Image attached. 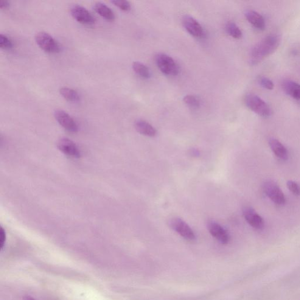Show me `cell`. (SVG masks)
Masks as SVG:
<instances>
[{
    "instance_id": "6da1fadb",
    "label": "cell",
    "mask_w": 300,
    "mask_h": 300,
    "mask_svg": "<svg viewBox=\"0 0 300 300\" xmlns=\"http://www.w3.org/2000/svg\"><path fill=\"white\" fill-rule=\"evenodd\" d=\"M281 38L276 33H271L261 40L252 49L249 56V63L252 65L260 63L278 48Z\"/></svg>"
},
{
    "instance_id": "7a4b0ae2",
    "label": "cell",
    "mask_w": 300,
    "mask_h": 300,
    "mask_svg": "<svg viewBox=\"0 0 300 300\" xmlns=\"http://www.w3.org/2000/svg\"><path fill=\"white\" fill-rule=\"evenodd\" d=\"M245 104L250 110L262 117H270L271 109L262 98L254 94H248L245 97Z\"/></svg>"
},
{
    "instance_id": "3957f363",
    "label": "cell",
    "mask_w": 300,
    "mask_h": 300,
    "mask_svg": "<svg viewBox=\"0 0 300 300\" xmlns=\"http://www.w3.org/2000/svg\"><path fill=\"white\" fill-rule=\"evenodd\" d=\"M35 40L38 46L45 52L54 54L60 51V46L58 42L47 32L36 33Z\"/></svg>"
},
{
    "instance_id": "277c9868",
    "label": "cell",
    "mask_w": 300,
    "mask_h": 300,
    "mask_svg": "<svg viewBox=\"0 0 300 300\" xmlns=\"http://www.w3.org/2000/svg\"><path fill=\"white\" fill-rule=\"evenodd\" d=\"M157 65L164 74L168 76L177 75L179 67L173 59L166 54H159L156 56Z\"/></svg>"
},
{
    "instance_id": "5b68a950",
    "label": "cell",
    "mask_w": 300,
    "mask_h": 300,
    "mask_svg": "<svg viewBox=\"0 0 300 300\" xmlns=\"http://www.w3.org/2000/svg\"><path fill=\"white\" fill-rule=\"evenodd\" d=\"M263 189L270 200L278 205H283L285 203L284 193L276 182L273 181H266L263 184Z\"/></svg>"
},
{
    "instance_id": "8992f818",
    "label": "cell",
    "mask_w": 300,
    "mask_h": 300,
    "mask_svg": "<svg viewBox=\"0 0 300 300\" xmlns=\"http://www.w3.org/2000/svg\"><path fill=\"white\" fill-rule=\"evenodd\" d=\"M170 226L174 231L184 239L189 240H193L195 239V235L192 229L184 221L179 218H174L169 222Z\"/></svg>"
},
{
    "instance_id": "52a82bcc",
    "label": "cell",
    "mask_w": 300,
    "mask_h": 300,
    "mask_svg": "<svg viewBox=\"0 0 300 300\" xmlns=\"http://www.w3.org/2000/svg\"><path fill=\"white\" fill-rule=\"evenodd\" d=\"M54 116L59 124L65 130L72 133H77L78 131L77 123L66 112L61 110L56 111Z\"/></svg>"
},
{
    "instance_id": "ba28073f",
    "label": "cell",
    "mask_w": 300,
    "mask_h": 300,
    "mask_svg": "<svg viewBox=\"0 0 300 300\" xmlns=\"http://www.w3.org/2000/svg\"><path fill=\"white\" fill-rule=\"evenodd\" d=\"M57 147L62 153L73 158H80L81 152L77 145L68 138H61L58 140Z\"/></svg>"
},
{
    "instance_id": "9c48e42d",
    "label": "cell",
    "mask_w": 300,
    "mask_h": 300,
    "mask_svg": "<svg viewBox=\"0 0 300 300\" xmlns=\"http://www.w3.org/2000/svg\"><path fill=\"white\" fill-rule=\"evenodd\" d=\"M71 15L75 20L83 24H95V18L88 10L79 5H74L71 9Z\"/></svg>"
},
{
    "instance_id": "30bf717a",
    "label": "cell",
    "mask_w": 300,
    "mask_h": 300,
    "mask_svg": "<svg viewBox=\"0 0 300 300\" xmlns=\"http://www.w3.org/2000/svg\"><path fill=\"white\" fill-rule=\"evenodd\" d=\"M243 214L246 221L253 228L257 230L264 228V220L252 207L249 206L244 207Z\"/></svg>"
},
{
    "instance_id": "8fae6325",
    "label": "cell",
    "mask_w": 300,
    "mask_h": 300,
    "mask_svg": "<svg viewBox=\"0 0 300 300\" xmlns=\"http://www.w3.org/2000/svg\"><path fill=\"white\" fill-rule=\"evenodd\" d=\"M207 229L216 239L221 243L226 245L230 240L229 235L225 229L221 226L220 224L214 221H210L207 223Z\"/></svg>"
},
{
    "instance_id": "7c38bea8",
    "label": "cell",
    "mask_w": 300,
    "mask_h": 300,
    "mask_svg": "<svg viewBox=\"0 0 300 300\" xmlns=\"http://www.w3.org/2000/svg\"><path fill=\"white\" fill-rule=\"evenodd\" d=\"M183 24L190 35L195 37L201 38L204 35L203 28L201 24L191 16H186L183 18Z\"/></svg>"
},
{
    "instance_id": "4fadbf2b",
    "label": "cell",
    "mask_w": 300,
    "mask_h": 300,
    "mask_svg": "<svg viewBox=\"0 0 300 300\" xmlns=\"http://www.w3.org/2000/svg\"><path fill=\"white\" fill-rule=\"evenodd\" d=\"M282 86L285 94L300 102V84L292 80L286 79L283 81Z\"/></svg>"
},
{
    "instance_id": "5bb4252c",
    "label": "cell",
    "mask_w": 300,
    "mask_h": 300,
    "mask_svg": "<svg viewBox=\"0 0 300 300\" xmlns=\"http://www.w3.org/2000/svg\"><path fill=\"white\" fill-rule=\"evenodd\" d=\"M245 15L247 20L256 29L261 31L265 29V19L260 14L253 10H248Z\"/></svg>"
},
{
    "instance_id": "9a60e30c",
    "label": "cell",
    "mask_w": 300,
    "mask_h": 300,
    "mask_svg": "<svg viewBox=\"0 0 300 300\" xmlns=\"http://www.w3.org/2000/svg\"><path fill=\"white\" fill-rule=\"evenodd\" d=\"M268 144L274 154L282 160L286 161L288 158V153L284 145L278 140L271 138L268 140Z\"/></svg>"
},
{
    "instance_id": "2e32d148",
    "label": "cell",
    "mask_w": 300,
    "mask_h": 300,
    "mask_svg": "<svg viewBox=\"0 0 300 300\" xmlns=\"http://www.w3.org/2000/svg\"><path fill=\"white\" fill-rule=\"evenodd\" d=\"M134 126L136 130L142 135L153 137L156 136L157 134L156 128L144 120H137Z\"/></svg>"
},
{
    "instance_id": "e0dca14e",
    "label": "cell",
    "mask_w": 300,
    "mask_h": 300,
    "mask_svg": "<svg viewBox=\"0 0 300 300\" xmlns=\"http://www.w3.org/2000/svg\"><path fill=\"white\" fill-rule=\"evenodd\" d=\"M94 9L95 11L103 18L109 21H113L115 19V15L113 11L107 5L102 2H97L95 4Z\"/></svg>"
},
{
    "instance_id": "ac0fdd59",
    "label": "cell",
    "mask_w": 300,
    "mask_h": 300,
    "mask_svg": "<svg viewBox=\"0 0 300 300\" xmlns=\"http://www.w3.org/2000/svg\"><path fill=\"white\" fill-rule=\"evenodd\" d=\"M60 94L64 99L72 102H77L80 99L79 94L75 90L63 87L60 90Z\"/></svg>"
},
{
    "instance_id": "d6986e66",
    "label": "cell",
    "mask_w": 300,
    "mask_h": 300,
    "mask_svg": "<svg viewBox=\"0 0 300 300\" xmlns=\"http://www.w3.org/2000/svg\"><path fill=\"white\" fill-rule=\"evenodd\" d=\"M132 68L134 71L145 79H149L151 77V73L149 69L145 64L139 63V62H134L132 64Z\"/></svg>"
},
{
    "instance_id": "ffe728a7",
    "label": "cell",
    "mask_w": 300,
    "mask_h": 300,
    "mask_svg": "<svg viewBox=\"0 0 300 300\" xmlns=\"http://www.w3.org/2000/svg\"><path fill=\"white\" fill-rule=\"evenodd\" d=\"M226 31L232 38L239 40L242 37L243 33L239 27L234 22H229L226 25Z\"/></svg>"
},
{
    "instance_id": "44dd1931",
    "label": "cell",
    "mask_w": 300,
    "mask_h": 300,
    "mask_svg": "<svg viewBox=\"0 0 300 300\" xmlns=\"http://www.w3.org/2000/svg\"><path fill=\"white\" fill-rule=\"evenodd\" d=\"M184 102L191 108H198L200 106V100L198 99L197 97L192 96V95H187L183 99Z\"/></svg>"
},
{
    "instance_id": "7402d4cb",
    "label": "cell",
    "mask_w": 300,
    "mask_h": 300,
    "mask_svg": "<svg viewBox=\"0 0 300 300\" xmlns=\"http://www.w3.org/2000/svg\"><path fill=\"white\" fill-rule=\"evenodd\" d=\"M258 82L263 88L269 90V91L274 89V85L273 81L267 77H260L258 79Z\"/></svg>"
},
{
    "instance_id": "603a6c76",
    "label": "cell",
    "mask_w": 300,
    "mask_h": 300,
    "mask_svg": "<svg viewBox=\"0 0 300 300\" xmlns=\"http://www.w3.org/2000/svg\"><path fill=\"white\" fill-rule=\"evenodd\" d=\"M13 47L12 41L6 35H0V47L2 49H8Z\"/></svg>"
},
{
    "instance_id": "cb8c5ba5",
    "label": "cell",
    "mask_w": 300,
    "mask_h": 300,
    "mask_svg": "<svg viewBox=\"0 0 300 300\" xmlns=\"http://www.w3.org/2000/svg\"><path fill=\"white\" fill-rule=\"evenodd\" d=\"M116 6L124 11H128L130 10L131 5L130 2L124 0H114L111 1Z\"/></svg>"
},
{
    "instance_id": "d4e9b609",
    "label": "cell",
    "mask_w": 300,
    "mask_h": 300,
    "mask_svg": "<svg viewBox=\"0 0 300 300\" xmlns=\"http://www.w3.org/2000/svg\"><path fill=\"white\" fill-rule=\"evenodd\" d=\"M288 189L290 191L296 195H300V188L296 182L293 181H289L287 183Z\"/></svg>"
},
{
    "instance_id": "484cf974",
    "label": "cell",
    "mask_w": 300,
    "mask_h": 300,
    "mask_svg": "<svg viewBox=\"0 0 300 300\" xmlns=\"http://www.w3.org/2000/svg\"><path fill=\"white\" fill-rule=\"evenodd\" d=\"M5 241H6V233L1 227V230H0V248L1 249L4 248Z\"/></svg>"
},
{
    "instance_id": "4316f807",
    "label": "cell",
    "mask_w": 300,
    "mask_h": 300,
    "mask_svg": "<svg viewBox=\"0 0 300 300\" xmlns=\"http://www.w3.org/2000/svg\"><path fill=\"white\" fill-rule=\"evenodd\" d=\"M10 3L9 2L6 1V0H1L0 1V8L2 9V8H6L9 7Z\"/></svg>"
},
{
    "instance_id": "83f0119b",
    "label": "cell",
    "mask_w": 300,
    "mask_h": 300,
    "mask_svg": "<svg viewBox=\"0 0 300 300\" xmlns=\"http://www.w3.org/2000/svg\"><path fill=\"white\" fill-rule=\"evenodd\" d=\"M23 300H36L33 299V297H32L27 296H25L23 297Z\"/></svg>"
}]
</instances>
